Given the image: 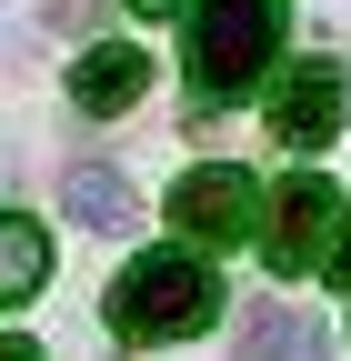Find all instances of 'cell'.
<instances>
[{
  "instance_id": "1",
  "label": "cell",
  "mask_w": 351,
  "mask_h": 361,
  "mask_svg": "<svg viewBox=\"0 0 351 361\" xmlns=\"http://www.w3.org/2000/svg\"><path fill=\"white\" fill-rule=\"evenodd\" d=\"M221 322V281L201 251H141L111 281V331L121 341H191Z\"/></svg>"
},
{
  "instance_id": "2",
  "label": "cell",
  "mask_w": 351,
  "mask_h": 361,
  "mask_svg": "<svg viewBox=\"0 0 351 361\" xmlns=\"http://www.w3.org/2000/svg\"><path fill=\"white\" fill-rule=\"evenodd\" d=\"M271 51H281V0H201L191 11V90L201 101L261 90Z\"/></svg>"
},
{
  "instance_id": "3",
  "label": "cell",
  "mask_w": 351,
  "mask_h": 361,
  "mask_svg": "<svg viewBox=\"0 0 351 361\" xmlns=\"http://www.w3.org/2000/svg\"><path fill=\"white\" fill-rule=\"evenodd\" d=\"M171 231L201 241V251H231V241H261V180L241 161H201L171 180Z\"/></svg>"
},
{
  "instance_id": "4",
  "label": "cell",
  "mask_w": 351,
  "mask_h": 361,
  "mask_svg": "<svg viewBox=\"0 0 351 361\" xmlns=\"http://www.w3.org/2000/svg\"><path fill=\"white\" fill-rule=\"evenodd\" d=\"M341 211H351V201L331 191L321 171H291L281 191H271V231H261V251H271V271H281V281H301V271H321V261H331Z\"/></svg>"
},
{
  "instance_id": "5",
  "label": "cell",
  "mask_w": 351,
  "mask_h": 361,
  "mask_svg": "<svg viewBox=\"0 0 351 361\" xmlns=\"http://www.w3.org/2000/svg\"><path fill=\"white\" fill-rule=\"evenodd\" d=\"M341 101H351L341 61H291V71H281V90H271V130H281L291 151H331Z\"/></svg>"
},
{
  "instance_id": "6",
  "label": "cell",
  "mask_w": 351,
  "mask_h": 361,
  "mask_svg": "<svg viewBox=\"0 0 351 361\" xmlns=\"http://www.w3.org/2000/svg\"><path fill=\"white\" fill-rule=\"evenodd\" d=\"M231 361H331V341H321L312 311H291V301H251L241 322H231Z\"/></svg>"
},
{
  "instance_id": "7",
  "label": "cell",
  "mask_w": 351,
  "mask_h": 361,
  "mask_svg": "<svg viewBox=\"0 0 351 361\" xmlns=\"http://www.w3.org/2000/svg\"><path fill=\"white\" fill-rule=\"evenodd\" d=\"M141 90H151V61L130 51V40H101V51H80V61H70V111H91V121L130 111Z\"/></svg>"
},
{
  "instance_id": "8",
  "label": "cell",
  "mask_w": 351,
  "mask_h": 361,
  "mask_svg": "<svg viewBox=\"0 0 351 361\" xmlns=\"http://www.w3.org/2000/svg\"><path fill=\"white\" fill-rule=\"evenodd\" d=\"M61 201H70V221H91V231H130V211H141L111 161H70L61 171Z\"/></svg>"
},
{
  "instance_id": "9",
  "label": "cell",
  "mask_w": 351,
  "mask_h": 361,
  "mask_svg": "<svg viewBox=\"0 0 351 361\" xmlns=\"http://www.w3.org/2000/svg\"><path fill=\"white\" fill-rule=\"evenodd\" d=\"M40 281H51V241H40V221L0 211V311H11V301H30Z\"/></svg>"
},
{
  "instance_id": "10",
  "label": "cell",
  "mask_w": 351,
  "mask_h": 361,
  "mask_svg": "<svg viewBox=\"0 0 351 361\" xmlns=\"http://www.w3.org/2000/svg\"><path fill=\"white\" fill-rule=\"evenodd\" d=\"M321 271H331L341 291H351V211H341V231H331V261H321Z\"/></svg>"
},
{
  "instance_id": "11",
  "label": "cell",
  "mask_w": 351,
  "mask_h": 361,
  "mask_svg": "<svg viewBox=\"0 0 351 361\" xmlns=\"http://www.w3.org/2000/svg\"><path fill=\"white\" fill-rule=\"evenodd\" d=\"M40 20H51V30H70V20H91V0H40Z\"/></svg>"
},
{
  "instance_id": "12",
  "label": "cell",
  "mask_w": 351,
  "mask_h": 361,
  "mask_svg": "<svg viewBox=\"0 0 351 361\" xmlns=\"http://www.w3.org/2000/svg\"><path fill=\"white\" fill-rule=\"evenodd\" d=\"M0 361H40V351H30V341H20V331H11V341H0Z\"/></svg>"
},
{
  "instance_id": "13",
  "label": "cell",
  "mask_w": 351,
  "mask_h": 361,
  "mask_svg": "<svg viewBox=\"0 0 351 361\" xmlns=\"http://www.w3.org/2000/svg\"><path fill=\"white\" fill-rule=\"evenodd\" d=\"M130 11H141V20H161V11H181V0H130Z\"/></svg>"
}]
</instances>
